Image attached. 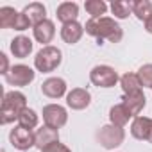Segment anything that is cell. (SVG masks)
Instances as JSON below:
<instances>
[{"instance_id":"6da1fadb","label":"cell","mask_w":152,"mask_h":152,"mask_svg":"<svg viewBox=\"0 0 152 152\" xmlns=\"http://www.w3.org/2000/svg\"><path fill=\"white\" fill-rule=\"evenodd\" d=\"M84 31H86L90 36L97 38L99 41L107 39V41H111V43H118V41L124 38L122 27H120L113 18H109V16H102V18H99V20L90 18V20L86 22V25H84Z\"/></svg>"},{"instance_id":"7a4b0ae2","label":"cell","mask_w":152,"mask_h":152,"mask_svg":"<svg viewBox=\"0 0 152 152\" xmlns=\"http://www.w3.org/2000/svg\"><path fill=\"white\" fill-rule=\"evenodd\" d=\"M27 107V99L20 91H7L2 97V107H0V122L4 125L18 120L20 113Z\"/></svg>"},{"instance_id":"3957f363","label":"cell","mask_w":152,"mask_h":152,"mask_svg":"<svg viewBox=\"0 0 152 152\" xmlns=\"http://www.w3.org/2000/svg\"><path fill=\"white\" fill-rule=\"evenodd\" d=\"M63 61V54L57 47H52V45H47L43 47L36 57H34V66L38 72H43V73H48V72H54Z\"/></svg>"},{"instance_id":"277c9868","label":"cell","mask_w":152,"mask_h":152,"mask_svg":"<svg viewBox=\"0 0 152 152\" xmlns=\"http://www.w3.org/2000/svg\"><path fill=\"white\" fill-rule=\"evenodd\" d=\"M97 140L99 143L107 148V150H113L116 147H120L125 140V131L122 127H116L113 124H107L104 127H100V131L97 132Z\"/></svg>"},{"instance_id":"5b68a950","label":"cell","mask_w":152,"mask_h":152,"mask_svg":"<svg viewBox=\"0 0 152 152\" xmlns=\"http://www.w3.org/2000/svg\"><path fill=\"white\" fill-rule=\"evenodd\" d=\"M90 81L97 88H113L120 81V77L115 68H111L107 64H99L90 72Z\"/></svg>"},{"instance_id":"8992f818","label":"cell","mask_w":152,"mask_h":152,"mask_svg":"<svg viewBox=\"0 0 152 152\" xmlns=\"http://www.w3.org/2000/svg\"><path fill=\"white\" fill-rule=\"evenodd\" d=\"M36 77V72L27 66V64H15L9 73L6 75V83L9 86H18V88H23V86H29Z\"/></svg>"},{"instance_id":"52a82bcc","label":"cell","mask_w":152,"mask_h":152,"mask_svg":"<svg viewBox=\"0 0 152 152\" xmlns=\"http://www.w3.org/2000/svg\"><path fill=\"white\" fill-rule=\"evenodd\" d=\"M9 141L18 150H29L31 147H36V132H32V129L16 125L9 132Z\"/></svg>"},{"instance_id":"ba28073f","label":"cell","mask_w":152,"mask_h":152,"mask_svg":"<svg viewBox=\"0 0 152 152\" xmlns=\"http://www.w3.org/2000/svg\"><path fill=\"white\" fill-rule=\"evenodd\" d=\"M43 122H45L47 127L61 129L68 122V113L59 104H48V106L43 107Z\"/></svg>"},{"instance_id":"9c48e42d","label":"cell","mask_w":152,"mask_h":152,"mask_svg":"<svg viewBox=\"0 0 152 152\" xmlns=\"http://www.w3.org/2000/svg\"><path fill=\"white\" fill-rule=\"evenodd\" d=\"M91 104V95L84 88H73L66 95V106L72 107L73 111H83Z\"/></svg>"},{"instance_id":"30bf717a","label":"cell","mask_w":152,"mask_h":152,"mask_svg":"<svg viewBox=\"0 0 152 152\" xmlns=\"http://www.w3.org/2000/svg\"><path fill=\"white\" fill-rule=\"evenodd\" d=\"M41 93L48 99H61L66 93V83L61 77H50L43 81L41 84Z\"/></svg>"},{"instance_id":"8fae6325","label":"cell","mask_w":152,"mask_h":152,"mask_svg":"<svg viewBox=\"0 0 152 152\" xmlns=\"http://www.w3.org/2000/svg\"><path fill=\"white\" fill-rule=\"evenodd\" d=\"M59 141V132H57V129H52V127H47V125H43L41 129H38L36 131V147L43 152L47 147H50V145H54V143H57Z\"/></svg>"},{"instance_id":"7c38bea8","label":"cell","mask_w":152,"mask_h":152,"mask_svg":"<svg viewBox=\"0 0 152 152\" xmlns=\"http://www.w3.org/2000/svg\"><path fill=\"white\" fill-rule=\"evenodd\" d=\"M32 32H34V39H36L38 43H41V45L47 47V43H50V41L54 39V36H56L54 22H52V20H45V22L38 23V25L32 29Z\"/></svg>"},{"instance_id":"4fadbf2b","label":"cell","mask_w":152,"mask_h":152,"mask_svg":"<svg viewBox=\"0 0 152 152\" xmlns=\"http://www.w3.org/2000/svg\"><path fill=\"white\" fill-rule=\"evenodd\" d=\"M83 34H84V27L79 22H70L61 27V38L68 45H75L83 38Z\"/></svg>"},{"instance_id":"5bb4252c","label":"cell","mask_w":152,"mask_h":152,"mask_svg":"<svg viewBox=\"0 0 152 152\" xmlns=\"http://www.w3.org/2000/svg\"><path fill=\"white\" fill-rule=\"evenodd\" d=\"M127 109H129V113L136 118V116H140V113L143 111V107H145V104H147V99H145V95H143V91H138V93H131V95H124V102H122Z\"/></svg>"},{"instance_id":"9a60e30c","label":"cell","mask_w":152,"mask_h":152,"mask_svg":"<svg viewBox=\"0 0 152 152\" xmlns=\"http://www.w3.org/2000/svg\"><path fill=\"white\" fill-rule=\"evenodd\" d=\"M9 48H11V54H13L15 57L25 59V57L32 52V41H31V38H27V36H16V38L11 41Z\"/></svg>"},{"instance_id":"2e32d148","label":"cell","mask_w":152,"mask_h":152,"mask_svg":"<svg viewBox=\"0 0 152 152\" xmlns=\"http://www.w3.org/2000/svg\"><path fill=\"white\" fill-rule=\"evenodd\" d=\"M22 13L27 16V20L31 22L32 27H36L38 23H41V22L47 20V9H45V6L39 4V2H32V4L25 6V9H23Z\"/></svg>"},{"instance_id":"e0dca14e","label":"cell","mask_w":152,"mask_h":152,"mask_svg":"<svg viewBox=\"0 0 152 152\" xmlns=\"http://www.w3.org/2000/svg\"><path fill=\"white\" fill-rule=\"evenodd\" d=\"M56 15H57V20L63 22V25L64 23H70V22H77L79 6L75 4V2H63V4H59Z\"/></svg>"},{"instance_id":"ac0fdd59","label":"cell","mask_w":152,"mask_h":152,"mask_svg":"<svg viewBox=\"0 0 152 152\" xmlns=\"http://www.w3.org/2000/svg\"><path fill=\"white\" fill-rule=\"evenodd\" d=\"M131 118H132V115L129 113V109L124 104H116V106H113L109 109V122L113 125H116V127H122L124 129Z\"/></svg>"},{"instance_id":"d6986e66","label":"cell","mask_w":152,"mask_h":152,"mask_svg":"<svg viewBox=\"0 0 152 152\" xmlns=\"http://www.w3.org/2000/svg\"><path fill=\"white\" fill-rule=\"evenodd\" d=\"M150 124H152V118H148V116H136L132 120V124H131V134L136 140H141V141L145 140L147 141Z\"/></svg>"},{"instance_id":"ffe728a7","label":"cell","mask_w":152,"mask_h":152,"mask_svg":"<svg viewBox=\"0 0 152 152\" xmlns=\"http://www.w3.org/2000/svg\"><path fill=\"white\" fill-rule=\"evenodd\" d=\"M120 86H122V90H124L125 95L141 91V83H140L136 73H124L122 77H120Z\"/></svg>"},{"instance_id":"44dd1931","label":"cell","mask_w":152,"mask_h":152,"mask_svg":"<svg viewBox=\"0 0 152 152\" xmlns=\"http://www.w3.org/2000/svg\"><path fill=\"white\" fill-rule=\"evenodd\" d=\"M18 15L20 13L16 9H13V7H9V6L0 7V27L2 29H15Z\"/></svg>"},{"instance_id":"7402d4cb","label":"cell","mask_w":152,"mask_h":152,"mask_svg":"<svg viewBox=\"0 0 152 152\" xmlns=\"http://www.w3.org/2000/svg\"><path fill=\"white\" fill-rule=\"evenodd\" d=\"M132 15L138 20L147 22L152 16V2H148V0H136L132 6Z\"/></svg>"},{"instance_id":"603a6c76","label":"cell","mask_w":152,"mask_h":152,"mask_svg":"<svg viewBox=\"0 0 152 152\" xmlns=\"http://www.w3.org/2000/svg\"><path fill=\"white\" fill-rule=\"evenodd\" d=\"M84 9L88 11V15L93 20H99V18H102V15H106L107 4L102 2V0H88V2H84Z\"/></svg>"},{"instance_id":"cb8c5ba5","label":"cell","mask_w":152,"mask_h":152,"mask_svg":"<svg viewBox=\"0 0 152 152\" xmlns=\"http://www.w3.org/2000/svg\"><path fill=\"white\" fill-rule=\"evenodd\" d=\"M132 6L134 2H124V0H115V2H111V11L116 18L124 20L127 18L131 13H132Z\"/></svg>"},{"instance_id":"d4e9b609","label":"cell","mask_w":152,"mask_h":152,"mask_svg":"<svg viewBox=\"0 0 152 152\" xmlns=\"http://www.w3.org/2000/svg\"><path fill=\"white\" fill-rule=\"evenodd\" d=\"M18 125L27 127V129H34V127L38 125V115H36V111L25 107V109L20 113V116H18Z\"/></svg>"},{"instance_id":"484cf974","label":"cell","mask_w":152,"mask_h":152,"mask_svg":"<svg viewBox=\"0 0 152 152\" xmlns=\"http://www.w3.org/2000/svg\"><path fill=\"white\" fill-rule=\"evenodd\" d=\"M138 79H140V83H141V86L143 88H150L152 90V64L148 63V64H143L140 70H138Z\"/></svg>"},{"instance_id":"4316f807","label":"cell","mask_w":152,"mask_h":152,"mask_svg":"<svg viewBox=\"0 0 152 152\" xmlns=\"http://www.w3.org/2000/svg\"><path fill=\"white\" fill-rule=\"evenodd\" d=\"M43 152H72V150H70L66 145H63V143H59V141H57V143H54V145L47 147Z\"/></svg>"},{"instance_id":"83f0119b","label":"cell","mask_w":152,"mask_h":152,"mask_svg":"<svg viewBox=\"0 0 152 152\" xmlns=\"http://www.w3.org/2000/svg\"><path fill=\"white\" fill-rule=\"evenodd\" d=\"M0 61H2V70H0V73H2L4 77H6V75L9 73V70H11V68H9V61H7V56H6L4 52L0 54Z\"/></svg>"},{"instance_id":"f1b7e54d","label":"cell","mask_w":152,"mask_h":152,"mask_svg":"<svg viewBox=\"0 0 152 152\" xmlns=\"http://www.w3.org/2000/svg\"><path fill=\"white\" fill-rule=\"evenodd\" d=\"M145 31H147L148 34H152V16H150V18L145 22Z\"/></svg>"},{"instance_id":"f546056e","label":"cell","mask_w":152,"mask_h":152,"mask_svg":"<svg viewBox=\"0 0 152 152\" xmlns=\"http://www.w3.org/2000/svg\"><path fill=\"white\" fill-rule=\"evenodd\" d=\"M147 141L152 143V124H150V129H148V136H147Z\"/></svg>"}]
</instances>
